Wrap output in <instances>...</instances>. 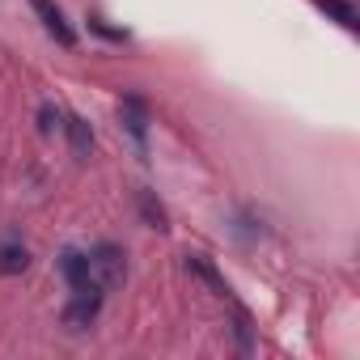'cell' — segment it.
Listing matches in <instances>:
<instances>
[{
    "label": "cell",
    "instance_id": "obj_1",
    "mask_svg": "<svg viewBox=\"0 0 360 360\" xmlns=\"http://www.w3.org/2000/svg\"><path fill=\"white\" fill-rule=\"evenodd\" d=\"M89 276H94V284H98L102 292H115V288L127 280V255H123V246L98 242V246L89 250Z\"/></svg>",
    "mask_w": 360,
    "mask_h": 360
},
{
    "label": "cell",
    "instance_id": "obj_2",
    "mask_svg": "<svg viewBox=\"0 0 360 360\" xmlns=\"http://www.w3.org/2000/svg\"><path fill=\"white\" fill-rule=\"evenodd\" d=\"M102 288H77L72 301L64 305V326L68 330H89L98 322V309H102Z\"/></svg>",
    "mask_w": 360,
    "mask_h": 360
},
{
    "label": "cell",
    "instance_id": "obj_3",
    "mask_svg": "<svg viewBox=\"0 0 360 360\" xmlns=\"http://www.w3.org/2000/svg\"><path fill=\"white\" fill-rule=\"evenodd\" d=\"M30 9L39 13V22H43V30L60 43V47H77V30L68 26V18H64V9L56 5V0H30Z\"/></svg>",
    "mask_w": 360,
    "mask_h": 360
},
{
    "label": "cell",
    "instance_id": "obj_4",
    "mask_svg": "<svg viewBox=\"0 0 360 360\" xmlns=\"http://www.w3.org/2000/svg\"><path fill=\"white\" fill-rule=\"evenodd\" d=\"M60 271H64V280H68L72 292H77V288H98L94 276H89V255H85V250H64V255H60Z\"/></svg>",
    "mask_w": 360,
    "mask_h": 360
},
{
    "label": "cell",
    "instance_id": "obj_5",
    "mask_svg": "<svg viewBox=\"0 0 360 360\" xmlns=\"http://www.w3.org/2000/svg\"><path fill=\"white\" fill-rule=\"evenodd\" d=\"M64 131H68L72 157H77V161H89V153H94V131H89V123H85L81 115H68V119H64Z\"/></svg>",
    "mask_w": 360,
    "mask_h": 360
},
{
    "label": "cell",
    "instance_id": "obj_6",
    "mask_svg": "<svg viewBox=\"0 0 360 360\" xmlns=\"http://www.w3.org/2000/svg\"><path fill=\"white\" fill-rule=\"evenodd\" d=\"M187 271H191L195 280H204L212 297H229V284H225V276L212 267V259H204V255H187Z\"/></svg>",
    "mask_w": 360,
    "mask_h": 360
},
{
    "label": "cell",
    "instance_id": "obj_7",
    "mask_svg": "<svg viewBox=\"0 0 360 360\" xmlns=\"http://www.w3.org/2000/svg\"><path fill=\"white\" fill-rule=\"evenodd\" d=\"M136 204H140V217H144V225L148 229H157V233H165L169 229V217H165V208H161V200L153 195V191H136Z\"/></svg>",
    "mask_w": 360,
    "mask_h": 360
},
{
    "label": "cell",
    "instance_id": "obj_8",
    "mask_svg": "<svg viewBox=\"0 0 360 360\" xmlns=\"http://www.w3.org/2000/svg\"><path fill=\"white\" fill-rule=\"evenodd\" d=\"M318 9H322V13H330L343 30H360V13H356L352 0H318Z\"/></svg>",
    "mask_w": 360,
    "mask_h": 360
},
{
    "label": "cell",
    "instance_id": "obj_9",
    "mask_svg": "<svg viewBox=\"0 0 360 360\" xmlns=\"http://www.w3.org/2000/svg\"><path fill=\"white\" fill-rule=\"evenodd\" d=\"M30 267V250L26 246H18V242H5L0 246V276H18V271H26Z\"/></svg>",
    "mask_w": 360,
    "mask_h": 360
},
{
    "label": "cell",
    "instance_id": "obj_10",
    "mask_svg": "<svg viewBox=\"0 0 360 360\" xmlns=\"http://www.w3.org/2000/svg\"><path fill=\"white\" fill-rule=\"evenodd\" d=\"M233 322H238V326H233V330H238V347H242V352L250 356V352H255V330H250V314H246V309H233Z\"/></svg>",
    "mask_w": 360,
    "mask_h": 360
},
{
    "label": "cell",
    "instance_id": "obj_11",
    "mask_svg": "<svg viewBox=\"0 0 360 360\" xmlns=\"http://www.w3.org/2000/svg\"><path fill=\"white\" fill-rule=\"evenodd\" d=\"M89 30H94V34H102V39H110V43H127V30H110L102 18H89Z\"/></svg>",
    "mask_w": 360,
    "mask_h": 360
},
{
    "label": "cell",
    "instance_id": "obj_12",
    "mask_svg": "<svg viewBox=\"0 0 360 360\" xmlns=\"http://www.w3.org/2000/svg\"><path fill=\"white\" fill-rule=\"evenodd\" d=\"M56 123H60V110H56V106H39V131H43V136H51V131H56Z\"/></svg>",
    "mask_w": 360,
    "mask_h": 360
}]
</instances>
